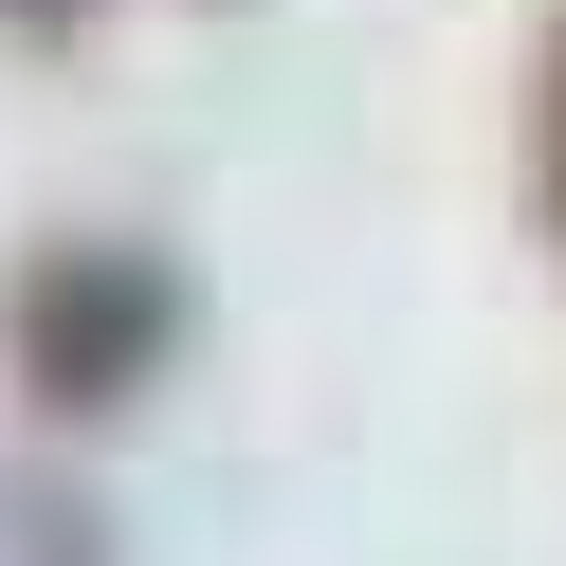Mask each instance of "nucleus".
<instances>
[{"mask_svg": "<svg viewBox=\"0 0 566 566\" xmlns=\"http://www.w3.org/2000/svg\"><path fill=\"white\" fill-rule=\"evenodd\" d=\"M165 329H184L165 256H55V274H19V384H38V402H128V384L165 366Z\"/></svg>", "mask_w": 566, "mask_h": 566, "instance_id": "nucleus-1", "label": "nucleus"}, {"mask_svg": "<svg viewBox=\"0 0 566 566\" xmlns=\"http://www.w3.org/2000/svg\"><path fill=\"white\" fill-rule=\"evenodd\" d=\"M548 220H566V74H548Z\"/></svg>", "mask_w": 566, "mask_h": 566, "instance_id": "nucleus-2", "label": "nucleus"}]
</instances>
